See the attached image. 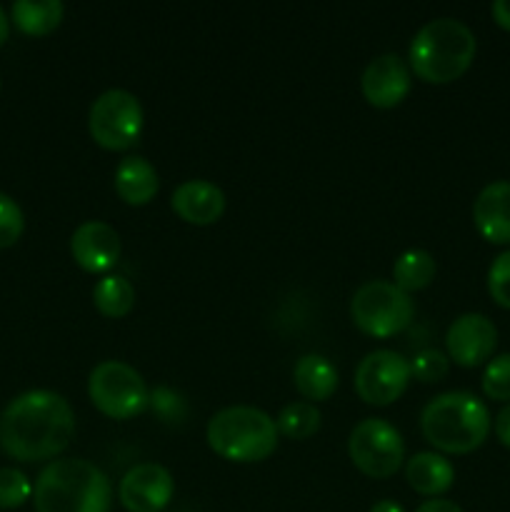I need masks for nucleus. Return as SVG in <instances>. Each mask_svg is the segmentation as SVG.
Returning <instances> with one entry per match:
<instances>
[{"mask_svg": "<svg viewBox=\"0 0 510 512\" xmlns=\"http://www.w3.org/2000/svg\"><path fill=\"white\" fill-rule=\"evenodd\" d=\"M73 433V408L53 390H28L0 413V450L20 463L58 458Z\"/></svg>", "mask_w": 510, "mask_h": 512, "instance_id": "1", "label": "nucleus"}, {"mask_svg": "<svg viewBox=\"0 0 510 512\" xmlns=\"http://www.w3.org/2000/svg\"><path fill=\"white\" fill-rule=\"evenodd\" d=\"M35 512H110L113 485L98 465L60 458L40 470L33 488Z\"/></svg>", "mask_w": 510, "mask_h": 512, "instance_id": "2", "label": "nucleus"}, {"mask_svg": "<svg viewBox=\"0 0 510 512\" xmlns=\"http://www.w3.org/2000/svg\"><path fill=\"white\" fill-rule=\"evenodd\" d=\"M488 408L483 400L465 390L435 395L420 413V433L425 443L445 455H468L488 440Z\"/></svg>", "mask_w": 510, "mask_h": 512, "instance_id": "3", "label": "nucleus"}, {"mask_svg": "<svg viewBox=\"0 0 510 512\" xmlns=\"http://www.w3.org/2000/svg\"><path fill=\"white\" fill-rule=\"evenodd\" d=\"M473 30L455 18H435L415 33L410 43V73L428 85L455 83L475 60Z\"/></svg>", "mask_w": 510, "mask_h": 512, "instance_id": "4", "label": "nucleus"}, {"mask_svg": "<svg viewBox=\"0 0 510 512\" xmlns=\"http://www.w3.org/2000/svg\"><path fill=\"white\" fill-rule=\"evenodd\" d=\"M278 425L260 408L233 405L210 418L205 440L210 450L230 463H260L278 448Z\"/></svg>", "mask_w": 510, "mask_h": 512, "instance_id": "5", "label": "nucleus"}, {"mask_svg": "<svg viewBox=\"0 0 510 512\" xmlns=\"http://www.w3.org/2000/svg\"><path fill=\"white\" fill-rule=\"evenodd\" d=\"M415 305L408 293L388 280H370L355 290L350 300V318L360 333L370 338H393L413 323Z\"/></svg>", "mask_w": 510, "mask_h": 512, "instance_id": "6", "label": "nucleus"}, {"mask_svg": "<svg viewBox=\"0 0 510 512\" xmlns=\"http://www.w3.org/2000/svg\"><path fill=\"white\" fill-rule=\"evenodd\" d=\"M88 398L110 420H133L150 403L143 375L120 360H105L90 370Z\"/></svg>", "mask_w": 510, "mask_h": 512, "instance_id": "7", "label": "nucleus"}, {"mask_svg": "<svg viewBox=\"0 0 510 512\" xmlns=\"http://www.w3.org/2000/svg\"><path fill=\"white\" fill-rule=\"evenodd\" d=\"M143 105L128 90H105L95 98L88 113V133L103 150H128L143 133Z\"/></svg>", "mask_w": 510, "mask_h": 512, "instance_id": "8", "label": "nucleus"}, {"mask_svg": "<svg viewBox=\"0 0 510 512\" xmlns=\"http://www.w3.org/2000/svg\"><path fill=\"white\" fill-rule=\"evenodd\" d=\"M348 455L355 468L373 480L393 478L405 460L398 430L380 418H365L350 430Z\"/></svg>", "mask_w": 510, "mask_h": 512, "instance_id": "9", "label": "nucleus"}, {"mask_svg": "<svg viewBox=\"0 0 510 512\" xmlns=\"http://www.w3.org/2000/svg\"><path fill=\"white\" fill-rule=\"evenodd\" d=\"M410 378V360L395 350H373L355 368L353 388L363 403L385 408L408 390Z\"/></svg>", "mask_w": 510, "mask_h": 512, "instance_id": "10", "label": "nucleus"}, {"mask_svg": "<svg viewBox=\"0 0 510 512\" xmlns=\"http://www.w3.org/2000/svg\"><path fill=\"white\" fill-rule=\"evenodd\" d=\"M448 358L460 368H478L493 360L498 348V328L488 315L465 313L448 328L445 335Z\"/></svg>", "mask_w": 510, "mask_h": 512, "instance_id": "11", "label": "nucleus"}, {"mask_svg": "<svg viewBox=\"0 0 510 512\" xmlns=\"http://www.w3.org/2000/svg\"><path fill=\"white\" fill-rule=\"evenodd\" d=\"M175 493L173 475L158 463H140L123 475L118 500L128 512H163Z\"/></svg>", "mask_w": 510, "mask_h": 512, "instance_id": "12", "label": "nucleus"}, {"mask_svg": "<svg viewBox=\"0 0 510 512\" xmlns=\"http://www.w3.org/2000/svg\"><path fill=\"white\" fill-rule=\"evenodd\" d=\"M410 85H413L410 68L395 53H385L370 60L368 68L363 70V78H360L363 98L368 100V105L378 110L398 108L408 98Z\"/></svg>", "mask_w": 510, "mask_h": 512, "instance_id": "13", "label": "nucleus"}, {"mask_svg": "<svg viewBox=\"0 0 510 512\" xmlns=\"http://www.w3.org/2000/svg\"><path fill=\"white\" fill-rule=\"evenodd\" d=\"M120 235L113 225L88 220L78 225L70 238V255L80 270L90 275H103L113 270L120 260Z\"/></svg>", "mask_w": 510, "mask_h": 512, "instance_id": "14", "label": "nucleus"}, {"mask_svg": "<svg viewBox=\"0 0 510 512\" xmlns=\"http://www.w3.org/2000/svg\"><path fill=\"white\" fill-rule=\"evenodd\" d=\"M170 208L188 225H213L225 213V195L208 180H185L170 198Z\"/></svg>", "mask_w": 510, "mask_h": 512, "instance_id": "15", "label": "nucleus"}, {"mask_svg": "<svg viewBox=\"0 0 510 512\" xmlns=\"http://www.w3.org/2000/svg\"><path fill=\"white\" fill-rule=\"evenodd\" d=\"M473 223L480 238L493 245H510V183L485 185L473 205Z\"/></svg>", "mask_w": 510, "mask_h": 512, "instance_id": "16", "label": "nucleus"}, {"mask_svg": "<svg viewBox=\"0 0 510 512\" xmlns=\"http://www.w3.org/2000/svg\"><path fill=\"white\" fill-rule=\"evenodd\" d=\"M160 180L153 165L140 155H128L115 168V193L125 205H148L158 195Z\"/></svg>", "mask_w": 510, "mask_h": 512, "instance_id": "17", "label": "nucleus"}, {"mask_svg": "<svg viewBox=\"0 0 510 512\" xmlns=\"http://www.w3.org/2000/svg\"><path fill=\"white\" fill-rule=\"evenodd\" d=\"M405 480L418 495L438 498L453 488L455 468L440 453H415L405 465Z\"/></svg>", "mask_w": 510, "mask_h": 512, "instance_id": "18", "label": "nucleus"}, {"mask_svg": "<svg viewBox=\"0 0 510 512\" xmlns=\"http://www.w3.org/2000/svg\"><path fill=\"white\" fill-rule=\"evenodd\" d=\"M293 383L308 403H323L338 390V370L323 355H303L293 368Z\"/></svg>", "mask_w": 510, "mask_h": 512, "instance_id": "19", "label": "nucleus"}, {"mask_svg": "<svg viewBox=\"0 0 510 512\" xmlns=\"http://www.w3.org/2000/svg\"><path fill=\"white\" fill-rule=\"evenodd\" d=\"M63 15L60 0H18L10 8V23L30 38H43L63 23Z\"/></svg>", "mask_w": 510, "mask_h": 512, "instance_id": "20", "label": "nucleus"}, {"mask_svg": "<svg viewBox=\"0 0 510 512\" xmlns=\"http://www.w3.org/2000/svg\"><path fill=\"white\" fill-rule=\"evenodd\" d=\"M435 258L428 250H405L393 265V285L403 293H418L435 280Z\"/></svg>", "mask_w": 510, "mask_h": 512, "instance_id": "21", "label": "nucleus"}, {"mask_svg": "<svg viewBox=\"0 0 510 512\" xmlns=\"http://www.w3.org/2000/svg\"><path fill=\"white\" fill-rule=\"evenodd\" d=\"M93 303L105 318H125L135 308V288L123 275H103L93 288Z\"/></svg>", "mask_w": 510, "mask_h": 512, "instance_id": "22", "label": "nucleus"}, {"mask_svg": "<svg viewBox=\"0 0 510 512\" xmlns=\"http://www.w3.org/2000/svg\"><path fill=\"white\" fill-rule=\"evenodd\" d=\"M278 433L285 435L290 440H308L310 435L318 433L320 428V410L315 408L308 400H300V403H290L280 410L278 420Z\"/></svg>", "mask_w": 510, "mask_h": 512, "instance_id": "23", "label": "nucleus"}, {"mask_svg": "<svg viewBox=\"0 0 510 512\" xmlns=\"http://www.w3.org/2000/svg\"><path fill=\"white\" fill-rule=\"evenodd\" d=\"M33 498L28 475L18 468H0V510H15Z\"/></svg>", "mask_w": 510, "mask_h": 512, "instance_id": "24", "label": "nucleus"}, {"mask_svg": "<svg viewBox=\"0 0 510 512\" xmlns=\"http://www.w3.org/2000/svg\"><path fill=\"white\" fill-rule=\"evenodd\" d=\"M480 385H483L485 398L498 400V403L510 400V353L498 355V358H493L485 365Z\"/></svg>", "mask_w": 510, "mask_h": 512, "instance_id": "25", "label": "nucleus"}, {"mask_svg": "<svg viewBox=\"0 0 510 512\" xmlns=\"http://www.w3.org/2000/svg\"><path fill=\"white\" fill-rule=\"evenodd\" d=\"M450 370V358L445 353L435 348H425L410 360V373H413L415 380L420 383L430 385V383H440V380L448 375Z\"/></svg>", "mask_w": 510, "mask_h": 512, "instance_id": "26", "label": "nucleus"}, {"mask_svg": "<svg viewBox=\"0 0 510 512\" xmlns=\"http://www.w3.org/2000/svg\"><path fill=\"white\" fill-rule=\"evenodd\" d=\"M25 230V218L20 205L10 195L0 193V250L10 248L20 240Z\"/></svg>", "mask_w": 510, "mask_h": 512, "instance_id": "27", "label": "nucleus"}, {"mask_svg": "<svg viewBox=\"0 0 510 512\" xmlns=\"http://www.w3.org/2000/svg\"><path fill=\"white\" fill-rule=\"evenodd\" d=\"M488 293L500 308L510 310V250L500 253L488 270Z\"/></svg>", "mask_w": 510, "mask_h": 512, "instance_id": "28", "label": "nucleus"}, {"mask_svg": "<svg viewBox=\"0 0 510 512\" xmlns=\"http://www.w3.org/2000/svg\"><path fill=\"white\" fill-rule=\"evenodd\" d=\"M495 435H498L500 443L510 450V403L505 405L498 413V418H495Z\"/></svg>", "mask_w": 510, "mask_h": 512, "instance_id": "29", "label": "nucleus"}, {"mask_svg": "<svg viewBox=\"0 0 510 512\" xmlns=\"http://www.w3.org/2000/svg\"><path fill=\"white\" fill-rule=\"evenodd\" d=\"M490 13H493L495 25H500V28L510 33V0H495Z\"/></svg>", "mask_w": 510, "mask_h": 512, "instance_id": "30", "label": "nucleus"}, {"mask_svg": "<svg viewBox=\"0 0 510 512\" xmlns=\"http://www.w3.org/2000/svg\"><path fill=\"white\" fill-rule=\"evenodd\" d=\"M415 512H463V510H460V505H455L453 500L433 498V500H425V503Z\"/></svg>", "mask_w": 510, "mask_h": 512, "instance_id": "31", "label": "nucleus"}, {"mask_svg": "<svg viewBox=\"0 0 510 512\" xmlns=\"http://www.w3.org/2000/svg\"><path fill=\"white\" fill-rule=\"evenodd\" d=\"M370 512H405L403 505H398L395 500H380V503H375Z\"/></svg>", "mask_w": 510, "mask_h": 512, "instance_id": "32", "label": "nucleus"}, {"mask_svg": "<svg viewBox=\"0 0 510 512\" xmlns=\"http://www.w3.org/2000/svg\"><path fill=\"white\" fill-rule=\"evenodd\" d=\"M8 35H10V18L5 15V10L0 8V45H5Z\"/></svg>", "mask_w": 510, "mask_h": 512, "instance_id": "33", "label": "nucleus"}]
</instances>
